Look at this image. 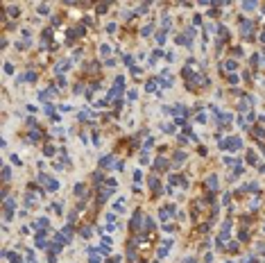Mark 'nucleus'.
Instances as JSON below:
<instances>
[{"label":"nucleus","instance_id":"obj_7","mask_svg":"<svg viewBox=\"0 0 265 263\" xmlns=\"http://www.w3.org/2000/svg\"><path fill=\"white\" fill-rule=\"evenodd\" d=\"M82 236H84V238H88V236H91V227H84V229H82Z\"/></svg>","mask_w":265,"mask_h":263},{"label":"nucleus","instance_id":"obj_1","mask_svg":"<svg viewBox=\"0 0 265 263\" xmlns=\"http://www.w3.org/2000/svg\"><path fill=\"white\" fill-rule=\"evenodd\" d=\"M222 147H229V150H238V147H240V139H227V141L222 143Z\"/></svg>","mask_w":265,"mask_h":263},{"label":"nucleus","instance_id":"obj_4","mask_svg":"<svg viewBox=\"0 0 265 263\" xmlns=\"http://www.w3.org/2000/svg\"><path fill=\"white\" fill-rule=\"evenodd\" d=\"M111 161H113V157H102L100 163H102V166H111Z\"/></svg>","mask_w":265,"mask_h":263},{"label":"nucleus","instance_id":"obj_6","mask_svg":"<svg viewBox=\"0 0 265 263\" xmlns=\"http://www.w3.org/2000/svg\"><path fill=\"white\" fill-rule=\"evenodd\" d=\"M156 41H159V43H163V41H166V34H163V32H159V34H156Z\"/></svg>","mask_w":265,"mask_h":263},{"label":"nucleus","instance_id":"obj_2","mask_svg":"<svg viewBox=\"0 0 265 263\" xmlns=\"http://www.w3.org/2000/svg\"><path fill=\"white\" fill-rule=\"evenodd\" d=\"M159 168H161V170H166V168H168L166 159H156V170H159Z\"/></svg>","mask_w":265,"mask_h":263},{"label":"nucleus","instance_id":"obj_3","mask_svg":"<svg viewBox=\"0 0 265 263\" xmlns=\"http://www.w3.org/2000/svg\"><path fill=\"white\" fill-rule=\"evenodd\" d=\"M242 34H249V29H252V23H247V21H245V23H242Z\"/></svg>","mask_w":265,"mask_h":263},{"label":"nucleus","instance_id":"obj_8","mask_svg":"<svg viewBox=\"0 0 265 263\" xmlns=\"http://www.w3.org/2000/svg\"><path fill=\"white\" fill-rule=\"evenodd\" d=\"M2 177H5V179H9V177H11V173H9V168H2Z\"/></svg>","mask_w":265,"mask_h":263},{"label":"nucleus","instance_id":"obj_5","mask_svg":"<svg viewBox=\"0 0 265 263\" xmlns=\"http://www.w3.org/2000/svg\"><path fill=\"white\" fill-rule=\"evenodd\" d=\"M208 186L215 188V186H218V179H215V177H208Z\"/></svg>","mask_w":265,"mask_h":263}]
</instances>
